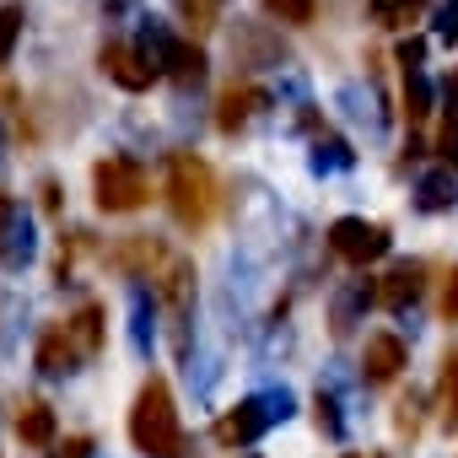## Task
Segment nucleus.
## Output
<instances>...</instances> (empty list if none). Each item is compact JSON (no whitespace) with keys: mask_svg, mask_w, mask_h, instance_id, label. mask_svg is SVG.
I'll return each mask as SVG.
<instances>
[{"mask_svg":"<svg viewBox=\"0 0 458 458\" xmlns=\"http://www.w3.org/2000/svg\"><path fill=\"white\" fill-rule=\"evenodd\" d=\"M130 442H135L146 458H178V453H183L178 410H173V394H167L162 377H146V383H140L135 410H130Z\"/></svg>","mask_w":458,"mask_h":458,"instance_id":"obj_1","label":"nucleus"},{"mask_svg":"<svg viewBox=\"0 0 458 458\" xmlns=\"http://www.w3.org/2000/svg\"><path fill=\"white\" fill-rule=\"evenodd\" d=\"M167 210H173L178 226H189V233H199V226L216 216V173L189 151L167 157Z\"/></svg>","mask_w":458,"mask_h":458,"instance_id":"obj_2","label":"nucleus"},{"mask_svg":"<svg viewBox=\"0 0 458 458\" xmlns=\"http://www.w3.org/2000/svg\"><path fill=\"white\" fill-rule=\"evenodd\" d=\"M146 281H151L162 313L173 318V345L183 351V318H189V308H194V259L162 243V254H157V265H151Z\"/></svg>","mask_w":458,"mask_h":458,"instance_id":"obj_3","label":"nucleus"},{"mask_svg":"<svg viewBox=\"0 0 458 458\" xmlns=\"http://www.w3.org/2000/svg\"><path fill=\"white\" fill-rule=\"evenodd\" d=\"M92 189H98V205L108 216H124V210H140L151 199V178L135 157H103L92 167Z\"/></svg>","mask_w":458,"mask_h":458,"instance_id":"obj_4","label":"nucleus"},{"mask_svg":"<svg viewBox=\"0 0 458 458\" xmlns=\"http://www.w3.org/2000/svg\"><path fill=\"white\" fill-rule=\"evenodd\" d=\"M329 249H335L345 265L367 270L372 259L388 254V233H383V226H372V221H361V216H340V221L329 226Z\"/></svg>","mask_w":458,"mask_h":458,"instance_id":"obj_5","label":"nucleus"},{"mask_svg":"<svg viewBox=\"0 0 458 458\" xmlns=\"http://www.w3.org/2000/svg\"><path fill=\"white\" fill-rule=\"evenodd\" d=\"M98 65H103V76H108V81H119L124 92H146V87L162 76V71H157L140 49H130V44H119V38H108V44H103Z\"/></svg>","mask_w":458,"mask_h":458,"instance_id":"obj_6","label":"nucleus"},{"mask_svg":"<svg viewBox=\"0 0 458 458\" xmlns=\"http://www.w3.org/2000/svg\"><path fill=\"white\" fill-rule=\"evenodd\" d=\"M420 292H426V265H420V259H404V265H394V270L377 281V308L410 313V308L420 302Z\"/></svg>","mask_w":458,"mask_h":458,"instance_id":"obj_7","label":"nucleus"},{"mask_svg":"<svg viewBox=\"0 0 458 458\" xmlns=\"http://www.w3.org/2000/svg\"><path fill=\"white\" fill-rule=\"evenodd\" d=\"M270 399H243V404H233L221 420H216V442H226V447H243V442H254L270 420H276V410H265Z\"/></svg>","mask_w":458,"mask_h":458,"instance_id":"obj_8","label":"nucleus"},{"mask_svg":"<svg viewBox=\"0 0 458 458\" xmlns=\"http://www.w3.org/2000/svg\"><path fill=\"white\" fill-rule=\"evenodd\" d=\"M361 372H367V383H394L404 372V340L399 335H372L367 351H361Z\"/></svg>","mask_w":458,"mask_h":458,"instance_id":"obj_9","label":"nucleus"},{"mask_svg":"<svg viewBox=\"0 0 458 458\" xmlns=\"http://www.w3.org/2000/svg\"><path fill=\"white\" fill-rule=\"evenodd\" d=\"M254 108H265V92H259V87H226V92H221V108H216V124L233 135V130L249 124Z\"/></svg>","mask_w":458,"mask_h":458,"instance_id":"obj_10","label":"nucleus"},{"mask_svg":"<svg viewBox=\"0 0 458 458\" xmlns=\"http://www.w3.org/2000/svg\"><path fill=\"white\" fill-rule=\"evenodd\" d=\"M76 340H71V329L65 324H55L44 340H38V372H49V377H60V372H71L76 367Z\"/></svg>","mask_w":458,"mask_h":458,"instance_id":"obj_11","label":"nucleus"},{"mask_svg":"<svg viewBox=\"0 0 458 458\" xmlns=\"http://www.w3.org/2000/svg\"><path fill=\"white\" fill-rule=\"evenodd\" d=\"M17 437H22L28 447H49V442H55V410H49L44 399H28V404L17 410Z\"/></svg>","mask_w":458,"mask_h":458,"instance_id":"obj_12","label":"nucleus"},{"mask_svg":"<svg viewBox=\"0 0 458 458\" xmlns=\"http://www.w3.org/2000/svg\"><path fill=\"white\" fill-rule=\"evenodd\" d=\"M65 329H71V340H76L81 356H98V351H103V308H98V302H87Z\"/></svg>","mask_w":458,"mask_h":458,"instance_id":"obj_13","label":"nucleus"},{"mask_svg":"<svg viewBox=\"0 0 458 458\" xmlns=\"http://www.w3.org/2000/svg\"><path fill=\"white\" fill-rule=\"evenodd\" d=\"M437 410H442V426L458 431V351H447V361H442V377H437Z\"/></svg>","mask_w":458,"mask_h":458,"instance_id":"obj_14","label":"nucleus"},{"mask_svg":"<svg viewBox=\"0 0 458 458\" xmlns=\"http://www.w3.org/2000/svg\"><path fill=\"white\" fill-rule=\"evenodd\" d=\"M453 199H458V173H453V167L420 178V210H447Z\"/></svg>","mask_w":458,"mask_h":458,"instance_id":"obj_15","label":"nucleus"},{"mask_svg":"<svg viewBox=\"0 0 458 458\" xmlns=\"http://www.w3.org/2000/svg\"><path fill=\"white\" fill-rule=\"evenodd\" d=\"M372 302H377V281H351V292L335 302V329L345 335V329H351V318H356L361 308H372Z\"/></svg>","mask_w":458,"mask_h":458,"instance_id":"obj_16","label":"nucleus"},{"mask_svg":"<svg viewBox=\"0 0 458 458\" xmlns=\"http://www.w3.org/2000/svg\"><path fill=\"white\" fill-rule=\"evenodd\" d=\"M173 12L189 33H210L221 22V0H173Z\"/></svg>","mask_w":458,"mask_h":458,"instance_id":"obj_17","label":"nucleus"},{"mask_svg":"<svg viewBox=\"0 0 458 458\" xmlns=\"http://www.w3.org/2000/svg\"><path fill=\"white\" fill-rule=\"evenodd\" d=\"M426 114H431V81L420 76V65H410V71H404V119L420 124Z\"/></svg>","mask_w":458,"mask_h":458,"instance_id":"obj_18","label":"nucleus"},{"mask_svg":"<svg viewBox=\"0 0 458 458\" xmlns=\"http://www.w3.org/2000/svg\"><path fill=\"white\" fill-rule=\"evenodd\" d=\"M420 12H426V0H372V17L383 28H410Z\"/></svg>","mask_w":458,"mask_h":458,"instance_id":"obj_19","label":"nucleus"},{"mask_svg":"<svg viewBox=\"0 0 458 458\" xmlns=\"http://www.w3.org/2000/svg\"><path fill=\"white\" fill-rule=\"evenodd\" d=\"M265 12L281 17V22H292V28H308L313 12H318V0H265Z\"/></svg>","mask_w":458,"mask_h":458,"instance_id":"obj_20","label":"nucleus"},{"mask_svg":"<svg viewBox=\"0 0 458 458\" xmlns=\"http://www.w3.org/2000/svg\"><path fill=\"white\" fill-rule=\"evenodd\" d=\"M22 6H0V65L12 60V49H17V38H22Z\"/></svg>","mask_w":458,"mask_h":458,"instance_id":"obj_21","label":"nucleus"},{"mask_svg":"<svg viewBox=\"0 0 458 458\" xmlns=\"http://www.w3.org/2000/svg\"><path fill=\"white\" fill-rule=\"evenodd\" d=\"M442 324H458V265L447 270V281H442Z\"/></svg>","mask_w":458,"mask_h":458,"instance_id":"obj_22","label":"nucleus"},{"mask_svg":"<svg viewBox=\"0 0 458 458\" xmlns=\"http://www.w3.org/2000/svg\"><path fill=\"white\" fill-rule=\"evenodd\" d=\"M437 157L458 173V124H453V119H447V124H442V135H437Z\"/></svg>","mask_w":458,"mask_h":458,"instance_id":"obj_23","label":"nucleus"},{"mask_svg":"<svg viewBox=\"0 0 458 458\" xmlns=\"http://www.w3.org/2000/svg\"><path fill=\"white\" fill-rule=\"evenodd\" d=\"M420 431V399H399V437H415Z\"/></svg>","mask_w":458,"mask_h":458,"instance_id":"obj_24","label":"nucleus"},{"mask_svg":"<svg viewBox=\"0 0 458 458\" xmlns=\"http://www.w3.org/2000/svg\"><path fill=\"white\" fill-rule=\"evenodd\" d=\"M437 38H442V44H458V0H447V6H442V22H437Z\"/></svg>","mask_w":458,"mask_h":458,"instance_id":"obj_25","label":"nucleus"},{"mask_svg":"<svg viewBox=\"0 0 458 458\" xmlns=\"http://www.w3.org/2000/svg\"><path fill=\"white\" fill-rule=\"evenodd\" d=\"M318 431L340 437V415H335V399H324V394H318Z\"/></svg>","mask_w":458,"mask_h":458,"instance_id":"obj_26","label":"nucleus"},{"mask_svg":"<svg viewBox=\"0 0 458 458\" xmlns=\"http://www.w3.org/2000/svg\"><path fill=\"white\" fill-rule=\"evenodd\" d=\"M420 55H426V38H404V44H399V65H404V71L420 65Z\"/></svg>","mask_w":458,"mask_h":458,"instance_id":"obj_27","label":"nucleus"},{"mask_svg":"<svg viewBox=\"0 0 458 458\" xmlns=\"http://www.w3.org/2000/svg\"><path fill=\"white\" fill-rule=\"evenodd\" d=\"M442 98H447V119L458 124V71H453V76L442 81Z\"/></svg>","mask_w":458,"mask_h":458,"instance_id":"obj_28","label":"nucleus"},{"mask_svg":"<svg viewBox=\"0 0 458 458\" xmlns=\"http://www.w3.org/2000/svg\"><path fill=\"white\" fill-rule=\"evenodd\" d=\"M60 458H92V442H87V437H71V442H65V453H60Z\"/></svg>","mask_w":458,"mask_h":458,"instance_id":"obj_29","label":"nucleus"},{"mask_svg":"<svg viewBox=\"0 0 458 458\" xmlns=\"http://www.w3.org/2000/svg\"><path fill=\"white\" fill-rule=\"evenodd\" d=\"M12 216H17V205H12V194L0 189V238H6V226H12Z\"/></svg>","mask_w":458,"mask_h":458,"instance_id":"obj_30","label":"nucleus"},{"mask_svg":"<svg viewBox=\"0 0 458 458\" xmlns=\"http://www.w3.org/2000/svg\"><path fill=\"white\" fill-rule=\"evenodd\" d=\"M345 458H361V453H345Z\"/></svg>","mask_w":458,"mask_h":458,"instance_id":"obj_31","label":"nucleus"},{"mask_svg":"<svg viewBox=\"0 0 458 458\" xmlns=\"http://www.w3.org/2000/svg\"><path fill=\"white\" fill-rule=\"evenodd\" d=\"M377 458H383V453H377Z\"/></svg>","mask_w":458,"mask_h":458,"instance_id":"obj_32","label":"nucleus"}]
</instances>
